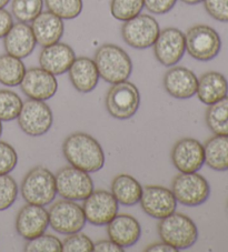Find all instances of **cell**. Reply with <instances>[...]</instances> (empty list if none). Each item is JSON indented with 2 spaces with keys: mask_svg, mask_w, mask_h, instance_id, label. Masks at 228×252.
I'll list each match as a JSON object with an SVG mask.
<instances>
[{
  "mask_svg": "<svg viewBox=\"0 0 228 252\" xmlns=\"http://www.w3.org/2000/svg\"><path fill=\"white\" fill-rule=\"evenodd\" d=\"M198 86V78L190 69L174 67L165 73L164 87L169 95L176 99H190L194 97Z\"/></svg>",
  "mask_w": 228,
  "mask_h": 252,
  "instance_id": "d6986e66",
  "label": "cell"
},
{
  "mask_svg": "<svg viewBox=\"0 0 228 252\" xmlns=\"http://www.w3.org/2000/svg\"><path fill=\"white\" fill-rule=\"evenodd\" d=\"M186 51L198 62H209L216 58L222 48L218 32L206 25H196L185 34Z\"/></svg>",
  "mask_w": 228,
  "mask_h": 252,
  "instance_id": "8992f818",
  "label": "cell"
},
{
  "mask_svg": "<svg viewBox=\"0 0 228 252\" xmlns=\"http://www.w3.org/2000/svg\"><path fill=\"white\" fill-rule=\"evenodd\" d=\"M26 70L21 59L8 54L0 56V84L7 87L19 86Z\"/></svg>",
  "mask_w": 228,
  "mask_h": 252,
  "instance_id": "4316f807",
  "label": "cell"
},
{
  "mask_svg": "<svg viewBox=\"0 0 228 252\" xmlns=\"http://www.w3.org/2000/svg\"><path fill=\"white\" fill-rule=\"evenodd\" d=\"M94 62L99 77L112 85L128 80L133 72V62L129 55L122 48L113 43L100 46L96 50Z\"/></svg>",
  "mask_w": 228,
  "mask_h": 252,
  "instance_id": "7a4b0ae2",
  "label": "cell"
},
{
  "mask_svg": "<svg viewBox=\"0 0 228 252\" xmlns=\"http://www.w3.org/2000/svg\"><path fill=\"white\" fill-rule=\"evenodd\" d=\"M106 109L112 117L127 120L139 109L140 94L137 87L129 81L114 84L106 95Z\"/></svg>",
  "mask_w": 228,
  "mask_h": 252,
  "instance_id": "5b68a950",
  "label": "cell"
},
{
  "mask_svg": "<svg viewBox=\"0 0 228 252\" xmlns=\"http://www.w3.org/2000/svg\"><path fill=\"white\" fill-rule=\"evenodd\" d=\"M26 252H60L63 251V242L59 238L51 234H41L33 240H28L24 247Z\"/></svg>",
  "mask_w": 228,
  "mask_h": 252,
  "instance_id": "d6a6232c",
  "label": "cell"
},
{
  "mask_svg": "<svg viewBox=\"0 0 228 252\" xmlns=\"http://www.w3.org/2000/svg\"><path fill=\"white\" fill-rule=\"evenodd\" d=\"M140 206L145 214L155 219H164L177 209V200L173 191L161 186H146L143 188Z\"/></svg>",
  "mask_w": 228,
  "mask_h": 252,
  "instance_id": "4fadbf2b",
  "label": "cell"
},
{
  "mask_svg": "<svg viewBox=\"0 0 228 252\" xmlns=\"http://www.w3.org/2000/svg\"><path fill=\"white\" fill-rule=\"evenodd\" d=\"M48 11L61 19H75L81 14L82 0H45Z\"/></svg>",
  "mask_w": 228,
  "mask_h": 252,
  "instance_id": "4dcf8cb0",
  "label": "cell"
},
{
  "mask_svg": "<svg viewBox=\"0 0 228 252\" xmlns=\"http://www.w3.org/2000/svg\"><path fill=\"white\" fill-rule=\"evenodd\" d=\"M17 119L20 129L32 137H39L47 133L54 123L50 107L45 101L35 99H29L23 103Z\"/></svg>",
  "mask_w": 228,
  "mask_h": 252,
  "instance_id": "30bf717a",
  "label": "cell"
},
{
  "mask_svg": "<svg viewBox=\"0 0 228 252\" xmlns=\"http://www.w3.org/2000/svg\"><path fill=\"white\" fill-rule=\"evenodd\" d=\"M37 41L35 38L32 26L26 23L14 24L8 33L3 37V47L8 55L19 59L28 57L36 48Z\"/></svg>",
  "mask_w": 228,
  "mask_h": 252,
  "instance_id": "ffe728a7",
  "label": "cell"
},
{
  "mask_svg": "<svg viewBox=\"0 0 228 252\" xmlns=\"http://www.w3.org/2000/svg\"><path fill=\"white\" fill-rule=\"evenodd\" d=\"M172 161L179 172H197L205 163L204 146L196 139H181L173 147Z\"/></svg>",
  "mask_w": 228,
  "mask_h": 252,
  "instance_id": "9a60e30c",
  "label": "cell"
},
{
  "mask_svg": "<svg viewBox=\"0 0 228 252\" xmlns=\"http://www.w3.org/2000/svg\"><path fill=\"white\" fill-rule=\"evenodd\" d=\"M184 3H187V5H197V3L203 2L204 0H181Z\"/></svg>",
  "mask_w": 228,
  "mask_h": 252,
  "instance_id": "b9f144b4",
  "label": "cell"
},
{
  "mask_svg": "<svg viewBox=\"0 0 228 252\" xmlns=\"http://www.w3.org/2000/svg\"><path fill=\"white\" fill-rule=\"evenodd\" d=\"M82 210L89 223L105 225L117 216L118 202L112 192L106 190H96L84 200Z\"/></svg>",
  "mask_w": 228,
  "mask_h": 252,
  "instance_id": "5bb4252c",
  "label": "cell"
},
{
  "mask_svg": "<svg viewBox=\"0 0 228 252\" xmlns=\"http://www.w3.org/2000/svg\"><path fill=\"white\" fill-rule=\"evenodd\" d=\"M112 193L118 203L131 207L139 203L143 194V187L134 177L121 173L114 178Z\"/></svg>",
  "mask_w": 228,
  "mask_h": 252,
  "instance_id": "d4e9b609",
  "label": "cell"
},
{
  "mask_svg": "<svg viewBox=\"0 0 228 252\" xmlns=\"http://www.w3.org/2000/svg\"><path fill=\"white\" fill-rule=\"evenodd\" d=\"M205 163L217 171L228 170V136L215 134L204 146Z\"/></svg>",
  "mask_w": 228,
  "mask_h": 252,
  "instance_id": "484cf974",
  "label": "cell"
},
{
  "mask_svg": "<svg viewBox=\"0 0 228 252\" xmlns=\"http://www.w3.org/2000/svg\"><path fill=\"white\" fill-rule=\"evenodd\" d=\"M204 6L212 18L228 23V0H204Z\"/></svg>",
  "mask_w": 228,
  "mask_h": 252,
  "instance_id": "8d00e7d4",
  "label": "cell"
},
{
  "mask_svg": "<svg viewBox=\"0 0 228 252\" xmlns=\"http://www.w3.org/2000/svg\"><path fill=\"white\" fill-rule=\"evenodd\" d=\"M63 153L70 166L88 173L99 171L105 166V154L94 137L85 132H75L66 138Z\"/></svg>",
  "mask_w": 228,
  "mask_h": 252,
  "instance_id": "6da1fadb",
  "label": "cell"
},
{
  "mask_svg": "<svg viewBox=\"0 0 228 252\" xmlns=\"http://www.w3.org/2000/svg\"><path fill=\"white\" fill-rule=\"evenodd\" d=\"M94 251L96 252H122L124 248L118 246L117 243L109 240H100L94 243Z\"/></svg>",
  "mask_w": 228,
  "mask_h": 252,
  "instance_id": "ab89813d",
  "label": "cell"
},
{
  "mask_svg": "<svg viewBox=\"0 0 228 252\" xmlns=\"http://www.w3.org/2000/svg\"><path fill=\"white\" fill-rule=\"evenodd\" d=\"M18 163V155L14 147L5 141H0V175H8Z\"/></svg>",
  "mask_w": 228,
  "mask_h": 252,
  "instance_id": "d590c367",
  "label": "cell"
},
{
  "mask_svg": "<svg viewBox=\"0 0 228 252\" xmlns=\"http://www.w3.org/2000/svg\"><path fill=\"white\" fill-rule=\"evenodd\" d=\"M43 0H12V15L20 23H33L42 12Z\"/></svg>",
  "mask_w": 228,
  "mask_h": 252,
  "instance_id": "f1b7e54d",
  "label": "cell"
},
{
  "mask_svg": "<svg viewBox=\"0 0 228 252\" xmlns=\"http://www.w3.org/2000/svg\"><path fill=\"white\" fill-rule=\"evenodd\" d=\"M32 29L37 43L47 47L59 42L64 36V21L50 11H42L33 21Z\"/></svg>",
  "mask_w": 228,
  "mask_h": 252,
  "instance_id": "603a6c76",
  "label": "cell"
},
{
  "mask_svg": "<svg viewBox=\"0 0 228 252\" xmlns=\"http://www.w3.org/2000/svg\"><path fill=\"white\" fill-rule=\"evenodd\" d=\"M20 191L29 205H50L57 194L55 175L45 167H35L25 176Z\"/></svg>",
  "mask_w": 228,
  "mask_h": 252,
  "instance_id": "3957f363",
  "label": "cell"
},
{
  "mask_svg": "<svg viewBox=\"0 0 228 252\" xmlns=\"http://www.w3.org/2000/svg\"><path fill=\"white\" fill-rule=\"evenodd\" d=\"M18 197V185L14 178L8 175H0V211L7 210L16 202Z\"/></svg>",
  "mask_w": 228,
  "mask_h": 252,
  "instance_id": "836d02e7",
  "label": "cell"
},
{
  "mask_svg": "<svg viewBox=\"0 0 228 252\" xmlns=\"http://www.w3.org/2000/svg\"><path fill=\"white\" fill-rule=\"evenodd\" d=\"M144 7V0H112L111 14L117 20L127 21L140 15Z\"/></svg>",
  "mask_w": 228,
  "mask_h": 252,
  "instance_id": "1f68e13d",
  "label": "cell"
},
{
  "mask_svg": "<svg viewBox=\"0 0 228 252\" xmlns=\"http://www.w3.org/2000/svg\"><path fill=\"white\" fill-rule=\"evenodd\" d=\"M64 252H91L94 251V242L86 234L76 232L68 234L63 242Z\"/></svg>",
  "mask_w": 228,
  "mask_h": 252,
  "instance_id": "e575fe53",
  "label": "cell"
},
{
  "mask_svg": "<svg viewBox=\"0 0 228 252\" xmlns=\"http://www.w3.org/2000/svg\"><path fill=\"white\" fill-rule=\"evenodd\" d=\"M55 178L57 193L64 199L80 201L94 191V182L89 173L73 166L61 168Z\"/></svg>",
  "mask_w": 228,
  "mask_h": 252,
  "instance_id": "ba28073f",
  "label": "cell"
},
{
  "mask_svg": "<svg viewBox=\"0 0 228 252\" xmlns=\"http://www.w3.org/2000/svg\"><path fill=\"white\" fill-rule=\"evenodd\" d=\"M205 119L210 131L228 136V95L208 107Z\"/></svg>",
  "mask_w": 228,
  "mask_h": 252,
  "instance_id": "83f0119b",
  "label": "cell"
},
{
  "mask_svg": "<svg viewBox=\"0 0 228 252\" xmlns=\"http://www.w3.org/2000/svg\"><path fill=\"white\" fill-rule=\"evenodd\" d=\"M157 230L161 241L177 250L188 249L198 239V229L194 221L190 217L177 212L160 219Z\"/></svg>",
  "mask_w": 228,
  "mask_h": 252,
  "instance_id": "277c9868",
  "label": "cell"
},
{
  "mask_svg": "<svg viewBox=\"0 0 228 252\" xmlns=\"http://www.w3.org/2000/svg\"><path fill=\"white\" fill-rule=\"evenodd\" d=\"M172 191L177 202L184 206L196 207L207 201L210 187L208 181L199 173L181 172L174 178Z\"/></svg>",
  "mask_w": 228,
  "mask_h": 252,
  "instance_id": "52a82bcc",
  "label": "cell"
},
{
  "mask_svg": "<svg viewBox=\"0 0 228 252\" xmlns=\"http://www.w3.org/2000/svg\"><path fill=\"white\" fill-rule=\"evenodd\" d=\"M49 225V215L45 208L36 205H26L19 210L16 218V230L26 240L41 236Z\"/></svg>",
  "mask_w": 228,
  "mask_h": 252,
  "instance_id": "e0dca14e",
  "label": "cell"
},
{
  "mask_svg": "<svg viewBox=\"0 0 228 252\" xmlns=\"http://www.w3.org/2000/svg\"><path fill=\"white\" fill-rule=\"evenodd\" d=\"M12 26H14V19H12L11 14L1 8L0 9V39L6 36Z\"/></svg>",
  "mask_w": 228,
  "mask_h": 252,
  "instance_id": "f35d334b",
  "label": "cell"
},
{
  "mask_svg": "<svg viewBox=\"0 0 228 252\" xmlns=\"http://www.w3.org/2000/svg\"><path fill=\"white\" fill-rule=\"evenodd\" d=\"M23 100L11 90H0V120L11 121L18 118Z\"/></svg>",
  "mask_w": 228,
  "mask_h": 252,
  "instance_id": "f546056e",
  "label": "cell"
},
{
  "mask_svg": "<svg viewBox=\"0 0 228 252\" xmlns=\"http://www.w3.org/2000/svg\"><path fill=\"white\" fill-rule=\"evenodd\" d=\"M107 233L112 241L122 248H129L142 237V227L138 220L129 215H117L107 224Z\"/></svg>",
  "mask_w": 228,
  "mask_h": 252,
  "instance_id": "44dd1931",
  "label": "cell"
},
{
  "mask_svg": "<svg viewBox=\"0 0 228 252\" xmlns=\"http://www.w3.org/2000/svg\"><path fill=\"white\" fill-rule=\"evenodd\" d=\"M1 133H2V124H1V120H0V137H1Z\"/></svg>",
  "mask_w": 228,
  "mask_h": 252,
  "instance_id": "ee69618b",
  "label": "cell"
},
{
  "mask_svg": "<svg viewBox=\"0 0 228 252\" xmlns=\"http://www.w3.org/2000/svg\"><path fill=\"white\" fill-rule=\"evenodd\" d=\"M9 1L10 0H0V9H1V8H5L8 3H9Z\"/></svg>",
  "mask_w": 228,
  "mask_h": 252,
  "instance_id": "7bdbcfd3",
  "label": "cell"
},
{
  "mask_svg": "<svg viewBox=\"0 0 228 252\" xmlns=\"http://www.w3.org/2000/svg\"><path fill=\"white\" fill-rule=\"evenodd\" d=\"M48 215L51 229L67 236L80 232L87 221L82 207L67 199L56 201L48 210Z\"/></svg>",
  "mask_w": 228,
  "mask_h": 252,
  "instance_id": "9c48e42d",
  "label": "cell"
},
{
  "mask_svg": "<svg viewBox=\"0 0 228 252\" xmlns=\"http://www.w3.org/2000/svg\"><path fill=\"white\" fill-rule=\"evenodd\" d=\"M75 59H76V54L74 49L64 42H56L54 45L43 47L39 55L40 67L54 76L67 72Z\"/></svg>",
  "mask_w": 228,
  "mask_h": 252,
  "instance_id": "ac0fdd59",
  "label": "cell"
},
{
  "mask_svg": "<svg viewBox=\"0 0 228 252\" xmlns=\"http://www.w3.org/2000/svg\"><path fill=\"white\" fill-rule=\"evenodd\" d=\"M196 94L204 105H213L228 94V81L222 73L206 72L198 79Z\"/></svg>",
  "mask_w": 228,
  "mask_h": 252,
  "instance_id": "cb8c5ba5",
  "label": "cell"
},
{
  "mask_svg": "<svg viewBox=\"0 0 228 252\" xmlns=\"http://www.w3.org/2000/svg\"><path fill=\"white\" fill-rule=\"evenodd\" d=\"M21 91L29 99L46 100L50 99L58 90V82L52 73L40 68H30L26 70L23 81L20 82Z\"/></svg>",
  "mask_w": 228,
  "mask_h": 252,
  "instance_id": "2e32d148",
  "label": "cell"
},
{
  "mask_svg": "<svg viewBox=\"0 0 228 252\" xmlns=\"http://www.w3.org/2000/svg\"><path fill=\"white\" fill-rule=\"evenodd\" d=\"M160 32L159 24L154 17L138 15L125 21L121 27V36L127 45L135 49H147L154 45Z\"/></svg>",
  "mask_w": 228,
  "mask_h": 252,
  "instance_id": "8fae6325",
  "label": "cell"
},
{
  "mask_svg": "<svg viewBox=\"0 0 228 252\" xmlns=\"http://www.w3.org/2000/svg\"><path fill=\"white\" fill-rule=\"evenodd\" d=\"M146 252H177L178 250L175 249L174 247L167 245V243L161 241L159 243H154L146 248Z\"/></svg>",
  "mask_w": 228,
  "mask_h": 252,
  "instance_id": "60d3db41",
  "label": "cell"
},
{
  "mask_svg": "<svg viewBox=\"0 0 228 252\" xmlns=\"http://www.w3.org/2000/svg\"><path fill=\"white\" fill-rule=\"evenodd\" d=\"M68 75L74 88L81 94L91 93L97 87L100 78L95 62L87 57L75 59Z\"/></svg>",
  "mask_w": 228,
  "mask_h": 252,
  "instance_id": "7402d4cb",
  "label": "cell"
},
{
  "mask_svg": "<svg viewBox=\"0 0 228 252\" xmlns=\"http://www.w3.org/2000/svg\"><path fill=\"white\" fill-rule=\"evenodd\" d=\"M177 0H144L147 10L155 15H165L173 9Z\"/></svg>",
  "mask_w": 228,
  "mask_h": 252,
  "instance_id": "74e56055",
  "label": "cell"
},
{
  "mask_svg": "<svg viewBox=\"0 0 228 252\" xmlns=\"http://www.w3.org/2000/svg\"><path fill=\"white\" fill-rule=\"evenodd\" d=\"M156 59L165 67H173L181 62L186 51L185 33L177 28L160 30L154 45Z\"/></svg>",
  "mask_w": 228,
  "mask_h": 252,
  "instance_id": "7c38bea8",
  "label": "cell"
}]
</instances>
